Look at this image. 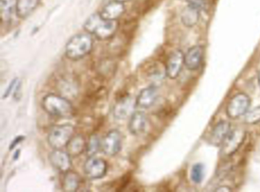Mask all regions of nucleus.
Instances as JSON below:
<instances>
[{
    "label": "nucleus",
    "instance_id": "ddd939ff",
    "mask_svg": "<svg viewBox=\"0 0 260 192\" xmlns=\"http://www.w3.org/2000/svg\"><path fill=\"white\" fill-rule=\"evenodd\" d=\"M203 56V48L201 46L196 45L190 48L184 56V62L189 70H196L200 67Z\"/></svg>",
    "mask_w": 260,
    "mask_h": 192
},
{
    "label": "nucleus",
    "instance_id": "bb28decb",
    "mask_svg": "<svg viewBox=\"0 0 260 192\" xmlns=\"http://www.w3.org/2000/svg\"><path fill=\"white\" fill-rule=\"evenodd\" d=\"M18 81V79L15 78L10 82L3 95L2 98L3 99H6L10 95L13 89H14L15 85L17 84Z\"/></svg>",
    "mask_w": 260,
    "mask_h": 192
},
{
    "label": "nucleus",
    "instance_id": "cd10ccee",
    "mask_svg": "<svg viewBox=\"0 0 260 192\" xmlns=\"http://www.w3.org/2000/svg\"><path fill=\"white\" fill-rule=\"evenodd\" d=\"M25 139V137L22 135H19L16 137L11 142L9 149L10 151L14 149L20 143L22 142Z\"/></svg>",
    "mask_w": 260,
    "mask_h": 192
},
{
    "label": "nucleus",
    "instance_id": "393cba45",
    "mask_svg": "<svg viewBox=\"0 0 260 192\" xmlns=\"http://www.w3.org/2000/svg\"><path fill=\"white\" fill-rule=\"evenodd\" d=\"M244 121L247 124H256L260 122V106H257L251 111L247 112Z\"/></svg>",
    "mask_w": 260,
    "mask_h": 192
},
{
    "label": "nucleus",
    "instance_id": "f8f14e48",
    "mask_svg": "<svg viewBox=\"0 0 260 192\" xmlns=\"http://www.w3.org/2000/svg\"><path fill=\"white\" fill-rule=\"evenodd\" d=\"M147 124V120L145 113L142 111H137L131 115L128 128L132 134L140 136L145 132Z\"/></svg>",
    "mask_w": 260,
    "mask_h": 192
},
{
    "label": "nucleus",
    "instance_id": "1a4fd4ad",
    "mask_svg": "<svg viewBox=\"0 0 260 192\" xmlns=\"http://www.w3.org/2000/svg\"><path fill=\"white\" fill-rule=\"evenodd\" d=\"M184 56L179 49L173 51L169 55L165 67V73L169 78L174 79L179 76L184 65Z\"/></svg>",
    "mask_w": 260,
    "mask_h": 192
},
{
    "label": "nucleus",
    "instance_id": "2eb2a0df",
    "mask_svg": "<svg viewBox=\"0 0 260 192\" xmlns=\"http://www.w3.org/2000/svg\"><path fill=\"white\" fill-rule=\"evenodd\" d=\"M125 10L123 3L113 0L106 4L100 13L104 19L110 20H117Z\"/></svg>",
    "mask_w": 260,
    "mask_h": 192
},
{
    "label": "nucleus",
    "instance_id": "5701e85b",
    "mask_svg": "<svg viewBox=\"0 0 260 192\" xmlns=\"http://www.w3.org/2000/svg\"><path fill=\"white\" fill-rule=\"evenodd\" d=\"M101 148V141L99 136L95 134L90 135L88 143H86V149L88 157L94 156Z\"/></svg>",
    "mask_w": 260,
    "mask_h": 192
},
{
    "label": "nucleus",
    "instance_id": "0eeeda50",
    "mask_svg": "<svg viewBox=\"0 0 260 192\" xmlns=\"http://www.w3.org/2000/svg\"><path fill=\"white\" fill-rule=\"evenodd\" d=\"M83 171L90 179H99L104 177L107 171L106 162L94 156L89 157L83 165Z\"/></svg>",
    "mask_w": 260,
    "mask_h": 192
},
{
    "label": "nucleus",
    "instance_id": "dca6fc26",
    "mask_svg": "<svg viewBox=\"0 0 260 192\" xmlns=\"http://www.w3.org/2000/svg\"><path fill=\"white\" fill-rule=\"evenodd\" d=\"M57 85L60 95L68 99L75 97L78 93L77 83L71 78H62L59 80Z\"/></svg>",
    "mask_w": 260,
    "mask_h": 192
},
{
    "label": "nucleus",
    "instance_id": "6ab92c4d",
    "mask_svg": "<svg viewBox=\"0 0 260 192\" xmlns=\"http://www.w3.org/2000/svg\"><path fill=\"white\" fill-rule=\"evenodd\" d=\"M86 143L81 135L73 136L66 146L67 152L73 156H78L86 149Z\"/></svg>",
    "mask_w": 260,
    "mask_h": 192
},
{
    "label": "nucleus",
    "instance_id": "c85d7f7f",
    "mask_svg": "<svg viewBox=\"0 0 260 192\" xmlns=\"http://www.w3.org/2000/svg\"><path fill=\"white\" fill-rule=\"evenodd\" d=\"M21 89V83L20 82L18 81L17 84L16 85L14 93V98L16 100V101L19 100L20 98Z\"/></svg>",
    "mask_w": 260,
    "mask_h": 192
},
{
    "label": "nucleus",
    "instance_id": "4468645a",
    "mask_svg": "<svg viewBox=\"0 0 260 192\" xmlns=\"http://www.w3.org/2000/svg\"><path fill=\"white\" fill-rule=\"evenodd\" d=\"M231 131V124L226 121L218 122L212 129L209 142L215 146H220Z\"/></svg>",
    "mask_w": 260,
    "mask_h": 192
},
{
    "label": "nucleus",
    "instance_id": "412c9836",
    "mask_svg": "<svg viewBox=\"0 0 260 192\" xmlns=\"http://www.w3.org/2000/svg\"><path fill=\"white\" fill-rule=\"evenodd\" d=\"M40 0H17V15L24 18L37 7Z\"/></svg>",
    "mask_w": 260,
    "mask_h": 192
},
{
    "label": "nucleus",
    "instance_id": "a878e982",
    "mask_svg": "<svg viewBox=\"0 0 260 192\" xmlns=\"http://www.w3.org/2000/svg\"><path fill=\"white\" fill-rule=\"evenodd\" d=\"M187 6L199 11L203 10L206 6L205 0H185Z\"/></svg>",
    "mask_w": 260,
    "mask_h": 192
},
{
    "label": "nucleus",
    "instance_id": "423d86ee",
    "mask_svg": "<svg viewBox=\"0 0 260 192\" xmlns=\"http://www.w3.org/2000/svg\"><path fill=\"white\" fill-rule=\"evenodd\" d=\"M251 104L249 97L244 93L235 95L230 100L226 108L227 116L231 119H236L246 114Z\"/></svg>",
    "mask_w": 260,
    "mask_h": 192
},
{
    "label": "nucleus",
    "instance_id": "f03ea898",
    "mask_svg": "<svg viewBox=\"0 0 260 192\" xmlns=\"http://www.w3.org/2000/svg\"><path fill=\"white\" fill-rule=\"evenodd\" d=\"M44 110L49 115L59 118L72 116L73 107L70 101L60 95L53 93L46 95L42 99Z\"/></svg>",
    "mask_w": 260,
    "mask_h": 192
},
{
    "label": "nucleus",
    "instance_id": "7ed1b4c3",
    "mask_svg": "<svg viewBox=\"0 0 260 192\" xmlns=\"http://www.w3.org/2000/svg\"><path fill=\"white\" fill-rule=\"evenodd\" d=\"M93 47V40L88 34H78L73 36L65 46L66 56L72 60L80 59L88 54Z\"/></svg>",
    "mask_w": 260,
    "mask_h": 192
},
{
    "label": "nucleus",
    "instance_id": "6e6552de",
    "mask_svg": "<svg viewBox=\"0 0 260 192\" xmlns=\"http://www.w3.org/2000/svg\"><path fill=\"white\" fill-rule=\"evenodd\" d=\"M122 139L117 130H111L101 141V149L103 153L108 156H114L121 150Z\"/></svg>",
    "mask_w": 260,
    "mask_h": 192
},
{
    "label": "nucleus",
    "instance_id": "f3484780",
    "mask_svg": "<svg viewBox=\"0 0 260 192\" xmlns=\"http://www.w3.org/2000/svg\"><path fill=\"white\" fill-rule=\"evenodd\" d=\"M132 102L129 96L120 98L115 103L113 108V115L118 119L125 118L130 113L132 109Z\"/></svg>",
    "mask_w": 260,
    "mask_h": 192
},
{
    "label": "nucleus",
    "instance_id": "20e7f679",
    "mask_svg": "<svg viewBox=\"0 0 260 192\" xmlns=\"http://www.w3.org/2000/svg\"><path fill=\"white\" fill-rule=\"evenodd\" d=\"M74 128L71 124H63L54 126L49 132L47 141L54 149H61L66 147L73 136Z\"/></svg>",
    "mask_w": 260,
    "mask_h": 192
},
{
    "label": "nucleus",
    "instance_id": "a211bd4d",
    "mask_svg": "<svg viewBox=\"0 0 260 192\" xmlns=\"http://www.w3.org/2000/svg\"><path fill=\"white\" fill-rule=\"evenodd\" d=\"M17 0H1L0 15L1 22H9L14 15H17Z\"/></svg>",
    "mask_w": 260,
    "mask_h": 192
},
{
    "label": "nucleus",
    "instance_id": "7c9ffc66",
    "mask_svg": "<svg viewBox=\"0 0 260 192\" xmlns=\"http://www.w3.org/2000/svg\"><path fill=\"white\" fill-rule=\"evenodd\" d=\"M20 154V150L19 149H17L15 150V151L14 152L13 155V159L14 161H17Z\"/></svg>",
    "mask_w": 260,
    "mask_h": 192
},
{
    "label": "nucleus",
    "instance_id": "9d476101",
    "mask_svg": "<svg viewBox=\"0 0 260 192\" xmlns=\"http://www.w3.org/2000/svg\"><path fill=\"white\" fill-rule=\"evenodd\" d=\"M48 159L52 167L64 173L70 170L72 164L70 154L60 149H55L51 152L49 154Z\"/></svg>",
    "mask_w": 260,
    "mask_h": 192
},
{
    "label": "nucleus",
    "instance_id": "9b49d317",
    "mask_svg": "<svg viewBox=\"0 0 260 192\" xmlns=\"http://www.w3.org/2000/svg\"><path fill=\"white\" fill-rule=\"evenodd\" d=\"M157 97V90L154 85H150L142 89L136 98L135 105L141 109H147L151 107Z\"/></svg>",
    "mask_w": 260,
    "mask_h": 192
},
{
    "label": "nucleus",
    "instance_id": "473e14b6",
    "mask_svg": "<svg viewBox=\"0 0 260 192\" xmlns=\"http://www.w3.org/2000/svg\"><path fill=\"white\" fill-rule=\"evenodd\" d=\"M115 1H118V2H122V3H124V2H126L128 1H129V0H115Z\"/></svg>",
    "mask_w": 260,
    "mask_h": 192
},
{
    "label": "nucleus",
    "instance_id": "f257e3e1",
    "mask_svg": "<svg viewBox=\"0 0 260 192\" xmlns=\"http://www.w3.org/2000/svg\"><path fill=\"white\" fill-rule=\"evenodd\" d=\"M118 26L117 20L105 19L100 13L91 15L85 20L83 25L84 29L89 34L103 40L112 37L116 33Z\"/></svg>",
    "mask_w": 260,
    "mask_h": 192
},
{
    "label": "nucleus",
    "instance_id": "b1692460",
    "mask_svg": "<svg viewBox=\"0 0 260 192\" xmlns=\"http://www.w3.org/2000/svg\"><path fill=\"white\" fill-rule=\"evenodd\" d=\"M204 174V167L201 163H197L192 166L190 171V178L195 183L202 182Z\"/></svg>",
    "mask_w": 260,
    "mask_h": 192
},
{
    "label": "nucleus",
    "instance_id": "39448f33",
    "mask_svg": "<svg viewBox=\"0 0 260 192\" xmlns=\"http://www.w3.org/2000/svg\"><path fill=\"white\" fill-rule=\"evenodd\" d=\"M246 137V132L243 129L231 130L220 145V155L223 157L232 156L242 145Z\"/></svg>",
    "mask_w": 260,
    "mask_h": 192
},
{
    "label": "nucleus",
    "instance_id": "aec40b11",
    "mask_svg": "<svg viewBox=\"0 0 260 192\" xmlns=\"http://www.w3.org/2000/svg\"><path fill=\"white\" fill-rule=\"evenodd\" d=\"M80 183L81 178L78 174L69 170L65 172L62 187L64 191L74 192L78 189Z\"/></svg>",
    "mask_w": 260,
    "mask_h": 192
},
{
    "label": "nucleus",
    "instance_id": "2f4dec72",
    "mask_svg": "<svg viewBox=\"0 0 260 192\" xmlns=\"http://www.w3.org/2000/svg\"><path fill=\"white\" fill-rule=\"evenodd\" d=\"M258 84H259V87H260V71L258 73Z\"/></svg>",
    "mask_w": 260,
    "mask_h": 192
},
{
    "label": "nucleus",
    "instance_id": "c756f323",
    "mask_svg": "<svg viewBox=\"0 0 260 192\" xmlns=\"http://www.w3.org/2000/svg\"><path fill=\"white\" fill-rule=\"evenodd\" d=\"M232 189L228 186H220L216 189V191H231Z\"/></svg>",
    "mask_w": 260,
    "mask_h": 192
},
{
    "label": "nucleus",
    "instance_id": "4be33fe9",
    "mask_svg": "<svg viewBox=\"0 0 260 192\" xmlns=\"http://www.w3.org/2000/svg\"><path fill=\"white\" fill-rule=\"evenodd\" d=\"M200 11L187 6L184 8L181 14V20L183 24L187 27H192L198 22Z\"/></svg>",
    "mask_w": 260,
    "mask_h": 192
}]
</instances>
